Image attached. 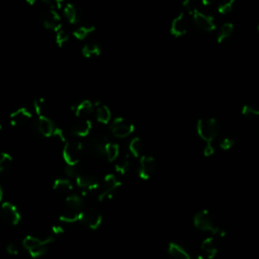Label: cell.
Wrapping results in <instances>:
<instances>
[{
    "mask_svg": "<svg viewBox=\"0 0 259 259\" xmlns=\"http://www.w3.org/2000/svg\"><path fill=\"white\" fill-rule=\"evenodd\" d=\"M55 241V236L53 234H49L46 238L41 239L35 236H27L24 241V247L29 251L30 255L33 258H40L44 256L48 251V245Z\"/></svg>",
    "mask_w": 259,
    "mask_h": 259,
    "instance_id": "1",
    "label": "cell"
},
{
    "mask_svg": "<svg viewBox=\"0 0 259 259\" xmlns=\"http://www.w3.org/2000/svg\"><path fill=\"white\" fill-rule=\"evenodd\" d=\"M193 224L198 230H200L201 232H204V233L212 234L213 237H215V236L224 237L225 236V232L223 230H221L220 227L215 223L210 212L207 210L199 211L195 215Z\"/></svg>",
    "mask_w": 259,
    "mask_h": 259,
    "instance_id": "2",
    "label": "cell"
},
{
    "mask_svg": "<svg viewBox=\"0 0 259 259\" xmlns=\"http://www.w3.org/2000/svg\"><path fill=\"white\" fill-rule=\"evenodd\" d=\"M219 132L220 125L216 118H200L197 122V133L199 137L206 142V145L213 144Z\"/></svg>",
    "mask_w": 259,
    "mask_h": 259,
    "instance_id": "3",
    "label": "cell"
},
{
    "mask_svg": "<svg viewBox=\"0 0 259 259\" xmlns=\"http://www.w3.org/2000/svg\"><path fill=\"white\" fill-rule=\"evenodd\" d=\"M107 143V139L104 135L95 134L85 142L83 148H85L86 152L90 156L102 157L105 155V147Z\"/></svg>",
    "mask_w": 259,
    "mask_h": 259,
    "instance_id": "4",
    "label": "cell"
},
{
    "mask_svg": "<svg viewBox=\"0 0 259 259\" xmlns=\"http://www.w3.org/2000/svg\"><path fill=\"white\" fill-rule=\"evenodd\" d=\"M121 187V182L117 179L114 174H107L102 184L99 186V193H98V201L102 202L104 200L110 199L119 188Z\"/></svg>",
    "mask_w": 259,
    "mask_h": 259,
    "instance_id": "5",
    "label": "cell"
},
{
    "mask_svg": "<svg viewBox=\"0 0 259 259\" xmlns=\"http://www.w3.org/2000/svg\"><path fill=\"white\" fill-rule=\"evenodd\" d=\"M83 152V144L77 141L67 142L63 149V158L67 165H78Z\"/></svg>",
    "mask_w": 259,
    "mask_h": 259,
    "instance_id": "6",
    "label": "cell"
},
{
    "mask_svg": "<svg viewBox=\"0 0 259 259\" xmlns=\"http://www.w3.org/2000/svg\"><path fill=\"white\" fill-rule=\"evenodd\" d=\"M79 221L91 230H96L102 223L101 213L93 207L82 209Z\"/></svg>",
    "mask_w": 259,
    "mask_h": 259,
    "instance_id": "7",
    "label": "cell"
},
{
    "mask_svg": "<svg viewBox=\"0 0 259 259\" xmlns=\"http://www.w3.org/2000/svg\"><path fill=\"white\" fill-rule=\"evenodd\" d=\"M192 18V22L195 26L204 33H211L214 32L217 28L216 23L214 21V18L211 16H208L204 13H201L198 9L195 10L192 13L189 14Z\"/></svg>",
    "mask_w": 259,
    "mask_h": 259,
    "instance_id": "8",
    "label": "cell"
},
{
    "mask_svg": "<svg viewBox=\"0 0 259 259\" xmlns=\"http://www.w3.org/2000/svg\"><path fill=\"white\" fill-rule=\"evenodd\" d=\"M111 133L117 138H126L135 131V125L122 117H116L110 126Z\"/></svg>",
    "mask_w": 259,
    "mask_h": 259,
    "instance_id": "9",
    "label": "cell"
},
{
    "mask_svg": "<svg viewBox=\"0 0 259 259\" xmlns=\"http://www.w3.org/2000/svg\"><path fill=\"white\" fill-rule=\"evenodd\" d=\"M0 217L6 223L13 226L19 225L22 220L21 214L17 207L9 202L4 203L2 208H0Z\"/></svg>",
    "mask_w": 259,
    "mask_h": 259,
    "instance_id": "10",
    "label": "cell"
},
{
    "mask_svg": "<svg viewBox=\"0 0 259 259\" xmlns=\"http://www.w3.org/2000/svg\"><path fill=\"white\" fill-rule=\"evenodd\" d=\"M157 171V162L154 157L144 155L140 159L139 176L143 180L150 179Z\"/></svg>",
    "mask_w": 259,
    "mask_h": 259,
    "instance_id": "11",
    "label": "cell"
},
{
    "mask_svg": "<svg viewBox=\"0 0 259 259\" xmlns=\"http://www.w3.org/2000/svg\"><path fill=\"white\" fill-rule=\"evenodd\" d=\"M188 29H189L188 21L184 13H181L172 21L170 26V34L175 38H180L187 34Z\"/></svg>",
    "mask_w": 259,
    "mask_h": 259,
    "instance_id": "12",
    "label": "cell"
},
{
    "mask_svg": "<svg viewBox=\"0 0 259 259\" xmlns=\"http://www.w3.org/2000/svg\"><path fill=\"white\" fill-rule=\"evenodd\" d=\"M42 23H43V26L50 31L58 32L59 30L62 29L61 18L56 11L49 10L48 12H45L42 15Z\"/></svg>",
    "mask_w": 259,
    "mask_h": 259,
    "instance_id": "13",
    "label": "cell"
},
{
    "mask_svg": "<svg viewBox=\"0 0 259 259\" xmlns=\"http://www.w3.org/2000/svg\"><path fill=\"white\" fill-rule=\"evenodd\" d=\"M75 179H76L77 186L79 188H81L84 192L85 191H92L94 189H98L99 186H100L99 180L91 174L80 173Z\"/></svg>",
    "mask_w": 259,
    "mask_h": 259,
    "instance_id": "14",
    "label": "cell"
},
{
    "mask_svg": "<svg viewBox=\"0 0 259 259\" xmlns=\"http://www.w3.org/2000/svg\"><path fill=\"white\" fill-rule=\"evenodd\" d=\"M32 118V113L26 107H21L11 114V123L14 126L26 125Z\"/></svg>",
    "mask_w": 259,
    "mask_h": 259,
    "instance_id": "15",
    "label": "cell"
},
{
    "mask_svg": "<svg viewBox=\"0 0 259 259\" xmlns=\"http://www.w3.org/2000/svg\"><path fill=\"white\" fill-rule=\"evenodd\" d=\"M167 250L173 259H196V256H192L184 246L176 242H170Z\"/></svg>",
    "mask_w": 259,
    "mask_h": 259,
    "instance_id": "16",
    "label": "cell"
},
{
    "mask_svg": "<svg viewBox=\"0 0 259 259\" xmlns=\"http://www.w3.org/2000/svg\"><path fill=\"white\" fill-rule=\"evenodd\" d=\"M37 124H38V131L42 136L47 137V138L53 137L56 125L49 117H47L45 115L39 116V120H38Z\"/></svg>",
    "mask_w": 259,
    "mask_h": 259,
    "instance_id": "17",
    "label": "cell"
},
{
    "mask_svg": "<svg viewBox=\"0 0 259 259\" xmlns=\"http://www.w3.org/2000/svg\"><path fill=\"white\" fill-rule=\"evenodd\" d=\"M92 130V123L89 119H81L71 127V133L77 137H87Z\"/></svg>",
    "mask_w": 259,
    "mask_h": 259,
    "instance_id": "18",
    "label": "cell"
},
{
    "mask_svg": "<svg viewBox=\"0 0 259 259\" xmlns=\"http://www.w3.org/2000/svg\"><path fill=\"white\" fill-rule=\"evenodd\" d=\"M201 247L204 253V257H206L207 259H213L218 254V246L213 236L206 238L203 241Z\"/></svg>",
    "mask_w": 259,
    "mask_h": 259,
    "instance_id": "19",
    "label": "cell"
},
{
    "mask_svg": "<svg viewBox=\"0 0 259 259\" xmlns=\"http://www.w3.org/2000/svg\"><path fill=\"white\" fill-rule=\"evenodd\" d=\"M53 189L61 195H68L72 191L73 185L69 179L58 178L53 183ZM69 196V195H68Z\"/></svg>",
    "mask_w": 259,
    "mask_h": 259,
    "instance_id": "20",
    "label": "cell"
},
{
    "mask_svg": "<svg viewBox=\"0 0 259 259\" xmlns=\"http://www.w3.org/2000/svg\"><path fill=\"white\" fill-rule=\"evenodd\" d=\"M82 206H83L82 199L78 195H69L65 200L64 209L74 211V212H81Z\"/></svg>",
    "mask_w": 259,
    "mask_h": 259,
    "instance_id": "21",
    "label": "cell"
},
{
    "mask_svg": "<svg viewBox=\"0 0 259 259\" xmlns=\"http://www.w3.org/2000/svg\"><path fill=\"white\" fill-rule=\"evenodd\" d=\"M74 113L77 117H84L89 115L93 110V104L90 100H83L78 103L74 108Z\"/></svg>",
    "mask_w": 259,
    "mask_h": 259,
    "instance_id": "22",
    "label": "cell"
},
{
    "mask_svg": "<svg viewBox=\"0 0 259 259\" xmlns=\"http://www.w3.org/2000/svg\"><path fill=\"white\" fill-rule=\"evenodd\" d=\"M235 27L232 23H226L224 24L221 29L220 32L217 36V43L218 44H223L224 42H226L234 33Z\"/></svg>",
    "mask_w": 259,
    "mask_h": 259,
    "instance_id": "23",
    "label": "cell"
},
{
    "mask_svg": "<svg viewBox=\"0 0 259 259\" xmlns=\"http://www.w3.org/2000/svg\"><path fill=\"white\" fill-rule=\"evenodd\" d=\"M96 105H97V108H96V118H97V120L99 122L103 123V124L108 123L110 118H111L110 109L106 105L101 104L99 102H97Z\"/></svg>",
    "mask_w": 259,
    "mask_h": 259,
    "instance_id": "24",
    "label": "cell"
},
{
    "mask_svg": "<svg viewBox=\"0 0 259 259\" xmlns=\"http://www.w3.org/2000/svg\"><path fill=\"white\" fill-rule=\"evenodd\" d=\"M101 54V48L99 47V45L95 44V43H91V44H86L83 48H82V55L85 58H95L98 57Z\"/></svg>",
    "mask_w": 259,
    "mask_h": 259,
    "instance_id": "25",
    "label": "cell"
},
{
    "mask_svg": "<svg viewBox=\"0 0 259 259\" xmlns=\"http://www.w3.org/2000/svg\"><path fill=\"white\" fill-rule=\"evenodd\" d=\"M13 165V157L8 153H0V176L7 174Z\"/></svg>",
    "mask_w": 259,
    "mask_h": 259,
    "instance_id": "26",
    "label": "cell"
},
{
    "mask_svg": "<svg viewBox=\"0 0 259 259\" xmlns=\"http://www.w3.org/2000/svg\"><path fill=\"white\" fill-rule=\"evenodd\" d=\"M64 16L65 18L67 19V21L72 24V25H75L78 23L79 21V14H78V11L77 9L71 5V4H68L66 5V7L64 8Z\"/></svg>",
    "mask_w": 259,
    "mask_h": 259,
    "instance_id": "27",
    "label": "cell"
},
{
    "mask_svg": "<svg viewBox=\"0 0 259 259\" xmlns=\"http://www.w3.org/2000/svg\"><path fill=\"white\" fill-rule=\"evenodd\" d=\"M119 155V146L115 143L108 142L105 147V156L109 162H113L117 160Z\"/></svg>",
    "mask_w": 259,
    "mask_h": 259,
    "instance_id": "28",
    "label": "cell"
},
{
    "mask_svg": "<svg viewBox=\"0 0 259 259\" xmlns=\"http://www.w3.org/2000/svg\"><path fill=\"white\" fill-rule=\"evenodd\" d=\"M81 212H73L64 209L60 215V220L64 223H75L79 221Z\"/></svg>",
    "mask_w": 259,
    "mask_h": 259,
    "instance_id": "29",
    "label": "cell"
},
{
    "mask_svg": "<svg viewBox=\"0 0 259 259\" xmlns=\"http://www.w3.org/2000/svg\"><path fill=\"white\" fill-rule=\"evenodd\" d=\"M142 149H143V144H142L141 139L138 137L134 138L128 144L130 153H131L132 156H134L136 158L140 157V155L142 153Z\"/></svg>",
    "mask_w": 259,
    "mask_h": 259,
    "instance_id": "30",
    "label": "cell"
},
{
    "mask_svg": "<svg viewBox=\"0 0 259 259\" xmlns=\"http://www.w3.org/2000/svg\"><path fill=\"white\" fill-rule=\"evenodd\" d=\"M236 0H221V3L218 7V13L220 15H228L233 12L235 8Z\"/></svg>",
    "mask_w": 259,
    "mask_h": 259,
    "instance_id": "31",
    "label": "cell"
},
{
    "mask_svg": "<svg viewBox=\"0 0 259 259\" xmlns=\"http://www.w3.org/2000/svg\"><path fill=\"white\" fill-rule=\"evenodd\" d=\"M130 165H131V163H130V158H128V156H125V157H122L117 160L114 168L118 174L124 175L128 171Z\"/></svg>",
    "mask_w": 259,
    "mask_h": 259,
    "instance_id": "32",
    "label": "cell"
},
{
    "mask_svg": "<svg viewBox=\"0 0 259 259\" xmlns=\"http://www.w3.org/2000/svg\"><path fill=\"white\" fill-rule=\"evenodd\" d=\"M95 31L94 27H80L77 30H75L73 32V36L77 39V40H85L89 35H91L93 32Z\"/></svg>",
    "mask_w": 259,
    "mask_h": 259,
    "instance_id": "33",
    "label": "cell"
},
{
    "mask_svg": "<svg viewBox=\"0 0 259 259\" xmlns=\"http://www.w3.org/2000/svg\"><path fill=\"white\" fill-rule=\"evenodd\" d=\"M68 41H69V35L65 30L61 29L58 32H56L55 42L58 45V47H63Z\"/></svg>",
    "mask_w": 259,
    "mask_h": 259,
    "instance_id": "34",
    "label": "cell"
},
{
    "mask_svg": "<svg viewBox=\"0 0 259 259\" xmlns=\"http://www.w3.org/2000/svg\"><path fill=\"white\" fill-rule=\"evenodd\" d=\"M34 109L36 111V113L39 116H43L46 109H47V104L44 98H38L34 101Z\"/></svg>",
    "mask_w": 259,
    "mask_h": 259,
    "instance_id": "35",
    "label": "cell"
},
{
    "mask_svg": "<svg viewBox=\"0 0 259 259\" xmlns=\"http://www.w3.org/2000/svg\"><path fill=\"white\" fill-rule=\"evenodd\" d=\"M242 113L247 116H251V115L259 116V107H256L250 104H245L242 107Z\"/></svg>",
    "mask_w": 259,
    "mask_h": 259,
    "instance_id": "36",
    "label": "cell"
},
{
    "mask_svg": "<svg viewBox=\"0 0 259 259\" xmlns=\"http://www.w3.org/2000/svg\"><path fill=\"white\" fill-rule=\"evenodd\" d=\"M43 3L52 11H58L62 8L64 0H43Z\"/></svg>",
    "mask_w": 259,
    "mask_h": 259,
    "instance_id": "37",
    "label": "cell"
},
{
    "mask_svg": "<svg viewBox=\"0 0 259 259\" xmlns=\"http://www.w3.org/2000/svg\"><path fill=\"white\" fill-rule=\"evenodd\" d=\"M235 145V139L233 138H230V137H227V138H224L221 143H220V148L224 151H227V150H230L231 148H233Z\"/></svg>",
    "mask_w": 259,
    "mask_h": 259,
    "instance_id": "38",
    "label": "cell"
},
{
    "mask_svg": "<svg viewBox=\"0 0 259 259\" xmlns=\"http://www.w3.org/2000/svg\"><path fill=\"white\" fill-rule=\"evenodd\" d=\"M65 173L68 177H77L81 172L78 170L77 165H67L65 168Z\"/></svg>",
    "mask_w": 259,
    "mask_h": 259,
    "instance_id": "39",
    "label": "cell"
},
{
    "mask_svg": "<svg viewBox=\"0 0 259 259\" xmlns=\"http://www.w3.org/2000/svg\"><path fill=\"white\" fill-rule=\"evenodd\" d=\"M182 8H183L184 10H186V12H187L188 14H190V13H192L195 10H197V8L195 7V4H193L192 0H183Z\"/></svg>",
    "mask_w": 259,
    "mask_h": 259,
    "instance_id": "40",
    "label": "cell"
},
{
    "mask_svg": "<svg viewBox=\"0 0 259 259\" xmlns=\"http://www.w3.org/2000/svg\"><path fill=\"white\" fill-rule=\"evenodd\" d=\"M7 252L10 254V255H18L19 254V248L18 246L15 244V243H10L8 246H7Z\"/></svg>",
    "mask_w": 259,
    "mask_h": 259,
    "instance_id": "41",
    "label": "cell"
},
{
    "mask_svg": "<svg viewBox=\"0 0 259 259\" xmlns=\"http://www.w3.org/2000/svg\"><path fill=\"white\" fill-rule=\"evenodd\" d=\"M53 137H55V138L59 139L61 142H65V140H66V139H65V135H64V132L62 131V130H61L60 127H57V126H56L55 131H54Z\"/></svg>",
    "mask_w": 259,
    "mask_h": 259,
    "instance_id": "42",
    "label": "cell"
},
{
    "mask_svg": "<svg viewBox=\"0 0 259 259\" xmlns=\"http://www.w3.org/2000/svg\"><path fill=\"white\" fill-rule=\"evenodd\" d=\"M214 153H215V148H214L213 144L205 146V148H204V155L206 157H211V156L214 155Z\"/></svg>",
    "mask_w": 259,
    "mask_h": 259,
    "instance_id": "43",
    "label": "cell"
},
{
    "mask_svg": "<svg viewBox=\"0 0 259 259\" xmlns=\"http://www.w3.org/2000/svg\"><path fill=\"white\" fill-rule=\"evenodd\" d=\"M63 233H64V229H63V227H61L59 225H55L51 229V234H53L54 236H58V235H61Z\"/></svg>",
    "mask_w": 259,
    "mask_h": 259,
    "instance_id": "44",
    "label": "cell"
},
{
    "mask_svg": "<svg viewBox=\"0 0 259 259\" xmlns=\"http://www.w3.org/2000/svg\"><path fill=\"white\" fill-rule=\"evenodd\" d=\"M216 2L217 0H202V5L205 7H210V6H213Z\"/></svg>",
    "mask_w": 259,
    "mask_h": 259,
    "instance_id": "45",
    "label": "cell"
},
{
    "mask_svg": "<svg viewBox=\"0 0 259 259\" xmlns=\"http://www.w3.org/2000/svg\"><path fill=\"white\" fill-rule=\"evenodd\" d=\"M3 199H4V191H3V188H2V186H0V203H2Z\"/></svg>",
    "mask_w": 259,
    "mask_h": 259,
    "instance_id": "46",
    "label": "cell"
},
{
    "mask_svg": "<svg viewBox=\"0 0 259 259\" xmlns=\"http://www.w3.org/2000/svg\"><path fill=\"white\" fill-rule=\"evenodd\" d=\"M26 2H27L30 6H34V5H35V3L37 2V0H26Z\"/></svg>",
    "mask_w": 259,
    "mask_h": 259,
    "instance_id": "47",
    "label": "cell"
},
{
    "mask_svg": "<svg viewBox=\"0 0 259 259\" xmlns=\"http://www.w3.org/2000/svg\"><path fill=\"white\" fill-rule=\"evenodd\" d=\"M2 128H3V125H2V122H0V131H2Z\"/></svg>",
    "mask_w": 259,
    "mask_h": 259,
    "instance_id": "48",
    "label": "cell"
},
{
    "mask_svg": "<svg viewBox=\"0 0 259 259\" xmlns=\"http://www.w3.org/2000/svg\"><path fill=\"white\" fill-rule=\"evenodd\" d=\"M257 30H258V32H259V25H258V27H257Z\"/></svg>",
    "mask_w": 259,
    "mask_h": 259,
    "instance_id": "49",
    "label": "cell"
}]
</instances>
